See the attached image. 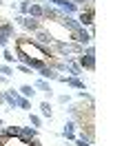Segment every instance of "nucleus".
<instances>
[{
    "instance_id": "f3484780",
    "label": "nucleus",
    "mask_w": 133,
    "mask_h": 146,
    "mask_svg": "<svg viewBox=\"0 0 133 146\" xmlns=\"http://www.w3.org/2000/svg\"><path fill=\"white\" fill-rule=\"evenodd\" d=\"M40 115L42 117H49L51 119V115H53V111H51V104L44 100V102H40Z\"/></svg>"
},
{
    "instance_id": "393cba45",
    "label": "nucleus",
    "mask_w": 133,
    "mask_h": 146,
    "mask_svg": "<svg viewBox=\"0 0 133 146\" xmlns=\"http://www.w3.org/2000/svg\"><path fill=\"white\" fill-rule=\"evenodd\" d=\"M78 98H82V100H89V102H93V98L89 95L87 91H78Z\"/></svg>"
},
{
    "instance_id": "f03ea898",
    "label": "nucleus",
    "mask_w": 133,
    "mask_h": 146,
    "mask_svg": "<svg viewBox=\"0 0 133 146\" xmlns=\"http://www.w3.org/2000/svg\"><path fill=\"white\" fill-rule=\"evenodd\" d=\"M16 22L25 29V31H31V33H35L38 29H42V20H35V18H31V16H20V13H18Z\"/></svg>"
},
{
    "instance_id": "bb28decb",
    "label": "nucleus",
    "mask_w": 133,
    "mask_h": 146,
    "mask_svg": "<svg viewBox=\"0 0 133 146\" xmlns=\"http://www.w3.org/2000/svg\"><path fill=\"white\" fill-rule=\"evenodd\" d=\"M71 2H73V5H91V2H93V0H71Z\"/></svg>"
},
{
    "instance_id": "dca6fc26",
    "label": "nucleus",
    "mask_w": 133,
    "mask_h": 146,
    "mask_svg": "<svg viewBox=\"0 0 133 146\" xmlns=\"http://www.w3.org/2000/svg\"><path fill=\"white\" fill-rule=\"evenodd\" d=\"M16 109L31 111V100H27V98H22V95H18V100H16Z\"/></svg>"
},
{
    "instance_id": "9d476101",
    "label": "nucleus",
    "mask_w": 133,
    "mask_h": 146,
    "mask_svg": "<svg viewBox=\"0 0 133 146\" xmlns=\"http://www.w3.org/2000/svg\"><path fill=\"white\" fill-rule=\"evenodd\" d=\"M38 75H40V80H47V82H51V80H55V78H58V75H60V73L58 71H53L51 66H49V64H44L42 69H38Z\"/></svg>"
},
{
    "instance_id": "a211bd4d",
    "label": "nucleus",
    "mask_w": 133,
    "mask_h": 146,
    "mask_svg": "<svg viewBox=\"0 0 133 146\" xmlns=\"http://www.w3.org/2000/svg\"><path fill=\"white\" fill-rule=\"evenodd\" d=\"M29 126L40 128V126H42V117H40V115H33V113H29Z\"/></svg>"
},
{
    "instance_id": "0eeeda50",
    "label": "nucleus",
    "mask_w": 133,
    "mask_h": 146,
    "mask_svg": "<svg viewBox=\"0 0 133 146\" xmlns=\"http://www.w3.org/2000/svg\"><path fill=\"white\" fill-rule=\"evenodd\" d=\"M33 42H38V44H42V46H51V42H53L51 31L49 29H38L33 33Z\"/></svg>"
},
{
    "instance_id": "ddd939ff",
    "label": "nucleus",
    "mask_w": 133,
    "mask_h": 146,
    "mask_svg": "<svg viewBox=\"0 0 133 146\" xmlns=\"http://www.w3.org/2000/svg\"><path fill=\"white\" fill-rule=\"evenodd\" d=\"M18 135L22 137V139H35V137H38V128H33V126H20Z\"/></svg>"
},
{
    "instance_id": "2eb2a0df",
    "label": "nucleus",
    "mask_w": 133,
    "mask_h": 146,
    "mask_svg": "<svg viewBox=\"0 0 133 146\" xmlns=\"http://www.w3.org/2000/svg\"><path fill=\"white\" fill-rule=\"evenodd\" d=\"M18 93H20L22 98H27V100H33V98H35V89H33V84H22V86L18 89Z\"/></svg>"
},
{
    "instance_id": "6ab92c4d",
    "label": "nucleus",
    "mask_w": 133,
    "mask_h": 146,
    "mask_svg": "<svg viewBox=\"0 0 133 146\" xmlns=\"http://www.w3.org/2000/svg\"><path fill=\"white\" fill-rule=\"evenodd\" d=\"M0 73H2V78H11L13 75V66L11 64H0Z\"/></svg>"
},
{
    "instance_id": "f8f14e48",
    "label": "nucleus",
    "mask_w": 133,
    "mask_h": 146,
    "mask_svg": "<svg viewBox=\"0 0 133 146\" xmlns=\"http://www.w3.org/2000/svg\"><path fill=\"white\" fill-rule=\"evenodd\" d=\"M27 16H31V18H35V20H42V2H35V0H31Z\"/></svg>"
},
{
    "instance_id": "39448f33",
    "label": "nucleus",
    "mask_w": 133,
    "mask_h": 146,
    "mask_svg": "<svg viewBox=\"0 0 133 146\" xmlns=\"http://www.w3.org/2000/svg\"><path fill=\"white\" fill-rule=\"evenodd\" d=\"M58 82L67 84V86H71V89H80V91H87V84L82 82L80 78H73V75H58L55 78Z\"/></svg>"
},
{
    "instance_id": "5701e85b",
    "label": "nucleus",
    "mask_w": 133,
    "mask_h": 146,
    "mask_svg": "<svg viewBox=\"0 0 133 146\" xmlns=\"http://www.w3.org/2000/svg\"><path fill=\"white\" fill-rule=\"evenodd\" d=\"M16 69H18L20 73H25V75H29V73H33L31 69H29V66H27V64H20V62H18V66H16Z\"/></svg>"
},
{
    "instance_id": "412c9836",
    "label": "nucleus",
    "mask_w": 133,
    "mask_h": 146,
    "mask_svg": "<svg viewBox=\"0 0 133 146\" xmlns=\"http://www.w3.org/2000/svg\"><path fill=\"white\" fill-rule=\"evenodd\" d=\"M2 58H5V64H11L13 60H16V55L11 53L9 49H5V51H2Z\"/></svg>"
},
{
    "instance_id": "423d86ee",
    "label": "nucleus",
    "mask_w": 133,
    "mask_h": 146,
    "mask_svg": "<svg viewBox=\"0 0 133 146\" xmlns=\"http://www.w3.org/2000/svg\"><path fill=\"white\" fill-rule=\"evenodd\" d=\"M71 38H73V42H78V44H82V46H87V44H91L93 42V36L89 33V29H78L76 33H71Z\"/></svg>"
},
{
    "instance_id": "f257e3e1",
    "label": "nucleus",
    "mask_w": 133,
    "mask_h": 146,
    "mask_svg": "<svg viewBox=\"0 0 133 146\" xmlns=\"http://www.w3.org/2000/svg\"><path fill=\"white\" fill-rule=\"evenodd\" d=\"M13 44H16V51L29 55V58H33V60H40V62H49V60L53 58L51 49H49V46L38 44V42H33V38L16 36V38H13Z\"/></svg>"
},
{
    "instance_id": "c756f323",
    "label": "nucleus",
    "mask_w": 133,
    "mask_h": 146,
    "mask_svg": "<svg viewBox=\"0 0 133 146\" xmlns=\"http://www.w3.org/2000/svg\"><path fill=\"white\" fill-rule=\"evenodd\" d=\"M0 126H5V124H2V117H0Z\"/></svg>"
},
{
    "instance_id": "7ed1b4c3",
    "label": "nucleus",
    "mask_w": 133,
    "mask_h": 146,
    "mask_svg": "<svg viewBox=\"0 0 133 146\" xmlns=\"http://www.w3.org/2000/svg\"><path fill=\"white\" fill-rule=\"evenodd\" d=\"M13 38H16V27H13V22H0V46L7 49L9 40H13Z\"/></svg>"
},
{
    "instance_id": "aec40b11",
    "label": "nucleus",
    "mask_w": 133,
    "mask_h": 146,
    "mask_svg": "<svg viewBox=\"0 0 133 146\" xmlns=\"http://www.w3.org/2000/svg\"><path fill=\"white\" fill-rule=\"evenodd\" d=\"M29 5H31V0H20V5H18V9H20V16H27V11H29Z\"/></svg>"
},
{
    "instance_id": "7c9ffc66",
    "label": "nucleus",
    "mask_w": 133,
    "mask_h": 146,
    "mask_svg": "<svg viewBox=\"0 0 133 146\" xmlns=\"http://www.w3.org/2000/svg\"><path fill=\"white\" fill-rule=\"evenodd\" d=\"M0 5H5V2H2V0H0Z\"/></svg>"
},
{
    "instance_id": "9b49d317",
    "label": "nucleus",
    "mask_w": 133,
    "mask_h": 146,
    "mask_svg": "<svg viewBox=\"0 0 133 146\" xmlns=\"http://www.w3.org/2000/svg\"><path fill=\"white\" fill-rule=\"evenodd\" d=\"M33 89H35V91H42L44 95L49 98V100L53 98V89H51V84L47 82V80H40V78H38V80L33 82Z\"/></svg>"
},
{
    "instance_id": "a878e982",
    "label": "nucleus",
    "mask_w": 133,
    "mask_h": 146,
    "mask_svg": "<svg viewBox=\"0 0 133 146\" xmlns=\"http://www.w3.org/2000/svg\"><path fill=\"white\" fill-rule=\"evenodd\" d=\"M69 95H58V102H60V104H69Z\"/></svg>"
},
{
    "instance_id": "6e6552de",
    "label": "nucleus",
    "mask_w": 133,
    "mask_h": 146,
    "mask_svg": "<svg viewBox=\"0 0 133 146\" xmlns=\"http://www.w3.org/2000/svg\"><path fill=\"white\" fill-rule=\"evenodd\" d=\"M76 60H78V64H80V69H82V71H84V69H87V71H96V55L80 53Z\"/></svg>"
},
{
    "instance_id": "4468645a",
    "label": "nucleus",
    "mask_w": 133,
    "mask_h": 146,
    "mask_svg": "<svg viewBox=\"0 0 133 146\" xmlns=\"http://www.w3.org/2000/svg\"><path fill=\"white\" fill-rule=\"evenodd\" d=\"M76 122L73 119H69L67 124H64V131H62V137H67V139H76Z\"/></svg>"
},
{
    "instance_id": "1a4fd4ad",
    "label": "nucleus",
    "mask_w": 133,
    "mask_h": 146,
    "mask_svg": "<svg viewBox=\"0 0 133 146\" xmlns=\"http://www.w3.org/2000/svg\"><path fill=\"white\" fill-rule=\"evenodd\" d=\"M93 18H96V11H93V9H87V11H80L76 20L87 29V27H93Z\"/></svg>"
},
{
    "instance_id": "cd10ccee",
    "label": "nucleus",
    "mask_w": 133,
    "mask_h": 146,
    "mask_svg": "<svg viewBox=\"0 0 133 146\" xmlns=\"http://www.w3.org/2000/svg\"><path fill=\"white\" fill-rule=\"evenodd\" d=\"M29 146H42V144H40V142H38V137H35V139H31V142H29Z\"/></svg>"
},
{
    "instance_id": "c85d7f7f",
    "label": "nucleus",
    "mask_w": 133,
    "mask_h": 146,
    "mask_svg": "<svg viewBox=\"0 0 133 146\" xmlns=\"http://www.w3.org/2000/svg\"><path fill=\"white\" fill-rule=\"evenodd\" d=\"M2 102H5V98H2V91H0V104H2Z\"/></svg>"
},
{
    "instance_id": "20e7f679",
    "label": "nucleus",
    "mask_w": 133,
    "mask_h": 146,
    "mask_svg": "<svg viewBox=\"0 0 133 146\" xmlns=\"http://www.w3.org/2000/svg\"><path fill=\"white\" fill-rule=\"evenodd\" d=\"M64 13H62L58 7H53L49 2H42V20H53V22H58Z\"/></svg>"
},
{
    "instance_id": "4be33fe9",
    "label": "nucleus",
    "mask_w": 133,
    "mask_h": 146,
    "mask_svg": "<svg viewBox=\"0 0 133 146\" xmlns=\"http://www.w3.org/2000/svg\"><path fill=\"white\" fill-rule=\"evenodd\" d=\"M76 146H91V139H89V137H78V139H76Z\"/></svg>"
},
{
    "instance_id": "b1692460",
    "label": "nucleus",
    "mask_w": 133,
    "mask_h": 146,
    "mask_svg": "<svg viewBox=\"0 0 133 146\" xmlns=\"http://www.w3.org/2000/svg\"><path fill=\"white\" fill-rule=\"evenodd\" d=\"M82 53H84V55H96V46H93V44H87Z\"/></svg>"
}]
</instances>
